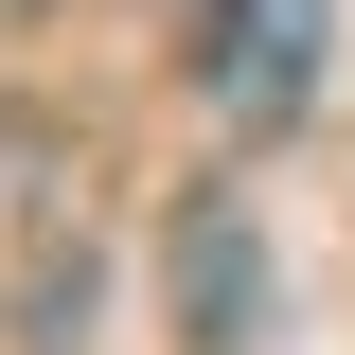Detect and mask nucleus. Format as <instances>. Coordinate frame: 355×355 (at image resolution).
<instances>
[{
  "instance_id": "obj_1",
  "label": "nucleus",
  "mask_w": 355,
  "mask_h": 355,
  "mask_svg": "<svg viewBox=\"0 0 355 355\" xmlns=\"http://www.w3.org/2000/svg\"><path fill=\"white\" fill-rule=\"evenodd\" d=\"M196 71L231 89V125H284L320 71V0H196Z\"/></svg>"
},
{
  "instance_id": "obj_2",
  "label": "nucleus",
  "mask_w": 355,
  "mask_h": 355,
  "mask_svg": "<svg viewBox=\"0 0 355 355\" xmlns=\"http://www.w3.org/2000/svg\"><path fill=\"white\" fill-rule=\"evenodd\" d=\"M178 302H214V320H249V249H231V231H178Z\"/></svg>"
}]
</instances>
